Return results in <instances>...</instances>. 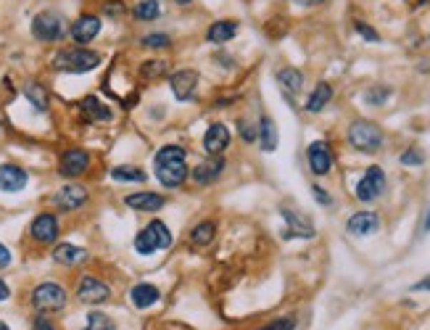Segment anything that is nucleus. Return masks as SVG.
Wrapping results in <instances>:
<instances>
[{"mask_svg":"<svg viewBox=\"0 0 430 330\" xmlns=\"http://www.w3.org/2000/svg\"><path fill=\"white\" fill-rule=\"evenodd\" d=\"M35 330H56V328H53V325L45 320V317H37V320H35Z\"/></svg>","mask_w":430,"mask_h":330,"instance_id":"44","label":"nucleus"},{"mask_svg":"<svg viewBox=\"0 0 430 330\" xmlns=\"http://www.w3.org/2000/svg\"><path fill=\"white\" fill-rule=\"evenodd\" d=\"M388 98H391V87H372V90L364 93V101L370 106H383Z\"/></svg>","mask_w":430,"mask_h":330,"instance_id":"35","label":"nucleus"},{"mask_svg":"<svg viewBox=\"0 0 430 330\" xmlns=\"http://www.w3.org/2000/svg\"><path fill=\"white\" fill-rule=\"evenodd\" d=\"M172 3H177V6H190L193 0H172Z\"/></svg>","mask_w":430,"mask_h":330,"instance_id":"48","label":"nucleus"},{"mask_svg":"<svg viewBox=\"0 0 430 330\" xmlns=\"http://www.w3.org/2000/svg\"><path fill=\"white\" fill-rule=\"evenodd\" d=\"M277 124L275 119H269V116H261V122H259V143H261V151H275L277 148Z\"/></svg>","mask_w":430,"mask_h":330,"instance_id":"25","label":"nucleus"},{"mask_svg":"<svg viewBox=\"0 0 430 330\" xmlns=\"http://www.w3.org/2000/svg\"><path fill=\"white\" fill-rule=\"evenodd\" d=\"M169 87H172V93H174V98H177V101H190V98L196 96L198 71L196 69L174 71L172 77H169Z\"/></svg>","mask_w":430,"mask_h":330,"instance_id":"12","label":"nucleus"},{"mask_svg":"<svg viewBox=\"0 0 430 330\" xmlns=\"http://www.w3.org/2000/svg\"><path fill=\"white\" fill-rule=\"evenodd\" d=\"M124 204H127L129 209H135V211H148V214H154V211H159V209H164V204H166V199L164 196H159V193H129L127 199H124Z\"/></svg>","mask_w":430,"mask_h":330,"instance_id":"19","label":"nucleus"},{"mask_svg":"<svg viewBox=\"0 0 430 330\" xmlns=\"http://www.w3.org/2000/svg\"><path fill=\"white\" fill-rule=\"evenodd\" d=\"M101 64V56L90 48H66L53 56V69L69 71V74H85Z\"/></svg>","mask_w":430,"mask_h":330,"instance_id":"2","label":"nucleus"},{"mask_svg":"<svg viewBox=\"0 0 430 330\" xmlns=\"http://www.w3.org/2000/svg\"><path fill=\"white\" fill-rule=\"evenodd\" d=\"M311 193H314V199H317L319 204H322V206H330V204H333V199H330V196L325 193V188H319V185H314V188H311Z\"/></svg>","mask_w":430,"mask_h":330,"instance_id":"41","label":"nucleus"},{"mask_svg":"<svg viewBox=\"0 0 430 330\" xmlns=\"http://www.w3.org/2000/svg\"><path fill=\"white\" fill-rule=\"evenodd\" d=\"M296 6H304V9H314V6H322L327 0H293Z\"/></svg>","mask_w":430,"mask_h":330,"instance_id":"43","label":"nucleus"},{"mask_svg":"<svg viewBox=\"0 0 430 330\" xmlns=\"http://www.w3.org/2000/svg\"><path fill=\"white\" fill-rule=\"evenodd\" d=\"M24 96H26V101H29V104L35 106L37 111H48V90H45L40 82H26Z\"/></svg>","mask_w":430,"mask_h":330,"instance_id":"30","label":"nucleus"},{"mask_svg":"<svg viewBox=\"0 0 430 330\" xmlns=\"http://www.w3.org/2000/svg\"><path fill=\"white\" fill-rule=\"evenodd\" d=\"M53 259L59 261V264H66V267H74L79 261L87 259V251L85 249H79V246H71V244H59L53 249Z\"/></svg>","mask_w":430,"mask_h":330,"instance_id":"23","label":"nucleus"},{"mask_svg":"<svg viewBox=\"0 0 430 330\" xmlns=\"http://www.w3.org/2000/svg\"><path fill=\"white\" fill-rule=\"evenodd\" d=\"M32 35L40 43H56V40H61V37L66 35V21L56 11H40L32 19Z\"/></svg>","mask_w":430,"mask_h":330,"instance_id":"5","label":"nucleus"},{"mask_svg":"<svg viewBox=\"0 0 430 330\" xmlns=\"http://www.w3.org/2000/svg\"><path fill=\"white\" fill-rule=\"evenodd\" d=\"M383 191H386V172H383L380 166H370V169L364 172V177L356 183L354 196L359 201H364V204H370V201L380 199Z\"/></svg>","mask_w":430,"mask_h":330,"instance_id":"7","label":"nucleus"},{"mask_svg":"<svg viewBox=\"0 0 430 330\" xmlns=\"http://www.w3.org/2000/svg\"><path fill=\"white\" fill-rule=\"evenodd\" d=\"M401 164L420 166L422 164V151H420V148H409V151H404V154H401Z\"/></svg>","mask_w":430,"mask_h":330,"instance_id":"38","label":"nucleus"},{"mask_svg":"<svg viewBox=\"0 0 430 330\" xmlns=\"http://www.w3.org/2000/svg\"><path fill=\"white\" fill-rule=\"evenodd\" d=\"M140 45H143V48H154V51H159V48H169V45H172V37L164 35V32H154V35L143 37Z\"/></svg>","mask_w":430,"mask_h":330,"instance_id":"34","label":"nucleus"},{"mask_svg":"<svg viewBox=\"0 0 430 330\" xmlns=\"http://www.w3.org/2000/svg\"><path fill=\"white\" fill-rule=\"evenodd\" d=\"M222 172H224V159L211 156L209 161H201L198 166H193L190 177H193L198 185H211Z\"/></svg>","mask_w":430,"mask_h":330,"instance_id":"20","label":"nucleus"},{"mask_svg":"<svg viewBox=\"0 0 430 330\" xmlns=\"http://www.w3.org/2000/svg\"><path fill=\"white\" fill-rule=\"evenodd\" d=\"M104 14L109 19H121L124 14H127V6H124L121 0H106V3H104Z\"/></svg>","mask_w":430,"mask_h":330,"instance_id":"36","label":"nucleus"},{"mask_svg":"<svg viewBox=\"0 0 430 330\" xmlns=\"http://www.w3.org/2000/svg\"><path fill=\"white\" fill-rule=\"evenodd\" d=\"M216 235V225L214 222H198L196 227H193V233H190V244L196 246V249H204V246H209L211 241H214Z\"/></svg>","mask_w":430,"mask_h":330,"instance_id":"28","label":"nucleus"},{"mask_svg":"<svg viewBox=\"0 0 430 330\" xmlns=\"http://www.w3.org/2000/svg\"><path fill=\"white\" fill-rule=\"evenodd\" d=\"M306 159H309V169L317 177H325L333 169V154H330V146H327L325 140H314L306 148Z\"/></svg>","mask_w":430,"mask_h":330,"instance_id":"10","label":"nucleus"},{"mask_svg":"<svg viewBox=\"0 0 430 330\" xmlns=\"http://www.w3.org/2000/svg\"><path fill=\"white\" fill-rule=\"evenodd\" d=\"M349 143H351L356 151H361V154H375V151H380V146H383V132H380V127L375 122L356 119V122H351V127H349Z\"/></svg>","mask_w":430,"mask_h":330,"instance_id":"4","label":"nucleus"},{"mask_svg":"<svg viewBox=\"0 0 430 330\" xmlns=\"http://www.w3.org/2000/svg\"><path fill=\"white\" fill-rule=\"evenodd\" d=\"M185 148L180 146H164L156 151L154 156V169L156 180L164 188H180L188 180V164H185Z\"/></svg>","mask_w":430,"mask_h":330,"instance_id":"1","label":"nucleus"},{"mask_svg":"<svg viewBox=\"0 0 430 330\" xmlns=\"http://www.w3.org/2000/svg\"><path fill=\"white\" fill-rule=\"evenodd\" d=\"M238 127H241V138L246 140V143H254V140L259 138V132L254 130L249 122H243V119H241V124H238Z\"/></svg>","mask_w":430,"mask_h":330,"instance_id":"40","label":"nucleus"},{"mask_svg":"<svg viewBox=\"0 0 430 330\" xmlns=\"http://www.w3.org/2000/svg\"><path fill=\"white\" fill-rule=\"evenodd\" d=\"M87 166H90V154H87L85 148H69V151L61 156L59 172L64 174V177H79V174L87 172Z\"/></svg>","mask_w":430,"mask_h":330,"instance_id":"11","label":"nucleus"},{"mask_svg":"<svg viewBox=\"0 0 430 330\" xmlns=\"http://www.w3.org/2000/svg\"><path fill=\"white\" fill-rule=\"evenodd\" d=\"M32 306L37 312H59L66 306V291L59 283H40L32 291Z\"/></svg>","mask_w":430,"mask_h":330,"instance_id":"6","label":"nucleus"},{"mask_svg":"<svg viewBox=\"0 0 430 330\" xmlns=\"http://www.w3.org/2000/svg\"><path fill=\"white\" fill-rule=\"evenodd\" d=\"M378 227H380V217L375 211H356V214L346 222V230L351 235H356V238H367V235L378 233Z\"/></svg>","mask_w":430,"mask_h":330,"instance_id":"16","label":"nucleus"},{"mask_svg":"<svg viewBox=\"0 0 430 330\" xmlns=\"http://www.w3.org/2000/svg\"><path fill=\"white\" fill-rule=\"evenodd\" d=\"M101 26H104V21H101V16H95V14H82V16L71 24L69 35L74 43L85 45V43H93L95 37L101 35Z\"/></svg>","mask_w":430,"mask_h":330,"instance_id":"8","label":"nucleus"},{"mask_svg":"<svg viewBox=\"0 0 430 330\" xmlns=\"http://www.w3.org/2000/svg\"><path fill=\"white\" fill-rule=\"evenodd\" d=\"M430 230V209H428V219H425V225H422V233H428Z\"/></svg>","mask_w":430,"mask_h":330,"instance_id":"47","label":"nucleus"},{"mask_svg":"<svg viewBox=\"0 0 430 330\" xmlns=\"http://www.w3.org/2000/svg\"><path fill=\"white\" fill-rule=\"evenodd\" d=\"M277 82H280L285 93H299L304 85V74L296 66H285V69L277 71Z\"/></svg>","mask_w":430,"mask_h":330,"instance_id":"27","label":"nucleus"},{"mask_svg":"<svg viewBox=\"0 0 430 330\" xmlns=\"http://www.w3.org/2000/svg\"><path fill=\"white\" fill-rule=\"evenodd\" d=\"M53 204H56L61 211H74V209L87 204V188H82V185H64V188L53 196Z\"/></svg>","mask_w":430,"mask_h":330,"instance_id":"14","label":"nucleus"},{"mask_svg":"<svg viewBox=\"0 0 430 330\" xmlns=\"http://www.w3.org/2000/svg\"><path fill=\"white\" fill-rule=\"evenodd\" d=\"M79 109H82V114H85L90 122H111V109L104 104V101H98L95 96H87L82 104H79Z\"/></svg>","mask_w":430,"mask_h":330,"instance_id":"22","label":"nucleus"},{"mask_svg":"<svg viewBox=\"0 0 430 330\" xmlns=\"http://www.w3.org/2000/svg\"><path fill=\"white\" fill-rule=\"evenodd\" d=\"M29 183V174L16 164H0V191L6 193H19L24 191Z\"/></svg>","mask_w":430,"mask_h":330,"instance_id":"15","label":"nucleus"},{"mask_svg":"<svg viewBox=\"0 0 430 330\" xmlns=\"http://www.w3.org/2000/svg\"><path fill=\"white\" fill-rule=\"evenodd\" d=\"M114 320L104 312H90L87 314V328L85 330H114Z\"/></svg>","mask_w":430,"mask_h":330,"instance_id":"33","label":"nucleus"},{"mask_svg":"<svg viewBox=\"0 0 430 330\" xmlns=\"http://www.w3.org/2000/svg\"><path fill=\"white\" fill-rule=\"evenodd\" d=\"M166 71H169V61L151 59V61H143V66H140V79L143 82H156V79L166 77Z\"/></svg>","mask_w":430,"mask_h":330,"instance_id":"29","label":"nucleus"},{"mask_svg":"<svg viewBox=\"0 0 430 330\" xmlns=\"http://www.w3.org/2000/svg\"><path fill=\"white\" fill-rule=\"evenodd\" d=\"M227 146H230V130H227L222 122L211 124L206 130V135H204V148H206V154L209 156H219V154L227 151Z\"/></svg>","mask_w":430,"mask_h":330,"instance_id":"17","label":"nucleus"},{"mask_svg":"<svg viewBox=\"0 0 430 330\" xmlns=\"http://www.w3.org/2000/svg\"><path fill=\"white\" fill-rule=\"evenodd\" d=\"M77 296L79 301H85V304H104V301H109V296H111V288L106 286L104 280L85 275V278L79 280Z\"/></svg>","mask_w":430,"mask_h":330,"instance_id":"9","label":"nucleus"},{"mask_svg":"<svg viewBox=\"0 0 430 330\" xmlns=\"http://www.w3.org/2000/svg\"><path fill=\"white\" fill-rule=\"evenodd\" d=\"M132 16L138 21H156L161 16V6H159V0H140L138 6L132 9Z\"/></svg>","mask_w":430,"mask_h":330,"instance_id":"32","label":"nucleus"},{"mask_svg":"<svg viewBox=\"0 0 430 330\" xmlns=\"http://www.w3.org/2000/svg\"><path fill=\"white\" fill-rule=\"evenodd\" d=\"M169 246H172V233H169V227L164 225L161 219L148 222V225L135 235V251L143 254V256H151L156 249H169Z\"/></svg>","mask_w":430,"mask_h":330,"instance_id":"3","label":"nucleus"},{"mask_svg":"<svg viewBox=\"0 0 430 330\" xmlns=\"http://www.w3.org/2000/svg\"><path fill=\"white\" fill-rule=\"evenodd\" d=\"M235 35H238V21H235V19H219V21H211L206 29V40L211 45L230 43Z\"/></svg>","mask_w":430,"mask_h":330,"instance_id":"18","label":"nucleus"},{"mask_svg":"<svg viewBox=\"0 0 430 330\" xmlns=\"http://www.w3.org/2000/svg\"><path fill=\"white\" fill-rule=\"evenodd\" d=\"M296 328V317H283V320H275L269 322V325H264L261 330H293Z\"/></svg>","mask_w":430,"mask_h":330,"instance_id":"39","label":"nucleus"},{"mask_svg":"<svg viewBox=\"0 0 430 330\" xmlns=\"http://www.w3.org/2000/svg\"><path fill=\"white\" fill-rule=\"evenodd\" d=\"M111 177L116 183H146V172L140 166H129V164L114 166Z\"/></svg>","mask_w":430,"mask_h":330,"instance_id":"31","label":"nucleus"},{"mask_svg":"<svg viewBox=\"0 0 430 330\" xmlns=\"http://www.w3.org/2000/svg\"><path fill=\"white\" fill-rule=\"evenodd\" d=\"M412 291H430V275H428V278H422L420 283H414Z\"/></svg>","mask_w":430,"mask_h":330,"instance_id":"45","label":"nucleus"},{"mask_svg":"<svg viewBox=\"0 0 430 330\" xmlns=\"http://www.w3.org/2000/svg\"><path fill=\"white\" fill-rule=\"evenodd\" d=\"M11 296V288L6 286V283H3V280H0V301H6V299H9Z\"/></svg>","mask_w":430,"mask_h":330,"instance_id":"46","label":"nucleus"},{"mask_svg":"<svg viewBox=\"0 0 430 330\" xmlns=\"http://www.w3.org/2000/svg\"><path fill=\"white\" fill-rule=\"evenodd\" d=\"M354 29H356V32H359V35L364 37V40H367V43H380V35H378V32H375V29H372L370 24H364L361 19H356V21H354Z\"/></svg>","mask_w":430,"mask_h":330,"instance_id":"37","label":"nucleus"},{"mask_svg":"<svg viewBox=\"0 0 430 330\" xmlns=\"http://www.w3.org/2000/svg\"><path fill=\"white\" fill-rule=\"evenodd\" d=\"M9 264H11V251L3 244H0V269L9 267Z\"/></svg>","mask_w":430,"mask_h":330,"instance_id":"42","label":"nucleus"},{"mask_svg":"<svg viewBox=\"0 0 430 330\" xmlns=\"http://www.w3.org/2000/svg\"><path fill=\"white\" fill-rule=\"evenodd\" d=\"M59 219H56V214H40V217L32 219V225H29V233H32V238H35L37 244H53L56 238H59Z\"/></svg>","mask_w":430,"mask_h":330,"instance_id":"13","label":"nucleus"},{"mask_svg":"<svg viewBox=\"0 0 430 330\" xmlns=\"http://www.w3.org/2000/svg\"><path fill=\"white\" fill-rule=\"evenodd\" d=\"M0 330H11V328L6 325V322H0Z\"/></svg>","mask_w":430,"mask_h":330,"instance_id":"49","label":"nucleus"},{"mask_svg":"<svg viewBox=\"0 0 430 330\" xmlns=\"http://www.w3.org/2000/svg\"><path fill=\"white\" fill-rule=\"evenodd\" d=\"M159 288L151 286V283H140L129 291V299H132V304L138 306V309H148V306H154L159 301Z\"/></svg>","mask_w":430,"mask_h":330,"instance_id":"24","label":"nucleus"},{"mask_svg":"<svg viewBox=\"0 0 430 330\" xmlns=\"http://www.w3.org/2000/svg\"><path fill=\"white\" fill-rule=\"evenodd\" d=\"M330 98H333V87L327 85V82H319V85L311 90L309 101H306V111L319 114L327 104H330Z\"/></svg>","mask_w":430,"mask_h":330,"instance_id":"26","label":"nucleus"},{"mask_svg":"<svg viewBox=\"0 0 430 330\" xmlns=\"http://www.w3.org/2000/svg\"><path fill=\"white\" fill-rule=\"evenodd\" d=\"M283 217H285V222H288L285 238H314V227H311V222L309 219H304L299 211L283 209Z\"/></svg>","mask_w":430,"mask_h":330,"instance_id":"21","label":"nucleus"}]
</instances>
